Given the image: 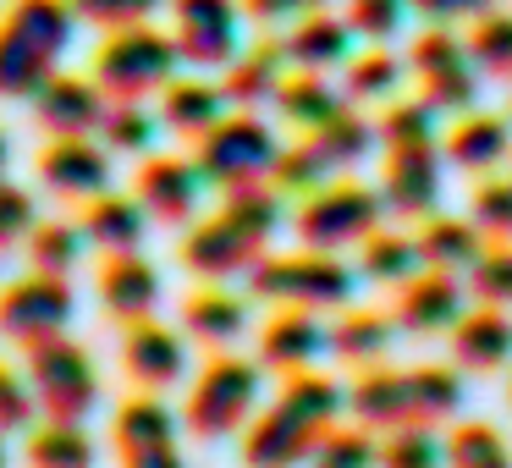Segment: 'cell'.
Returning a JSON list of instances; mask_svg holds the SVG:
<instances>
[{
	"label": "cell",
	"instance_id": "7",
	"mask_svg": "<svg viewBox=\"0 0 512 468\" xmlns=\"http://www.w3.org/2000/svg\"><path fill=\"white\" fill-rule=\"evenodd\" d=\"M259 408V364L248 358H210L188 391V430L199 441H226V435L248 430Z\"/></svg>",
	"mask_w": 512,
	"mask_h": 468
},
{
	"label": "cell",
	"instance_id": "2",
	"mask_svg": "<svg viewBox=\"0 0 512 468\" xmlns=\"http://www.w3.org/2000/svg\"><path fill=\"white\" fill-rule=\"evenodd\" d=\"M83 17L72 0H17L0 23V94L6 100H34L61 72Z\"/></svg>",
	"mask_w": 512,
	"mask_h": 468
},
{
	"label": "cell",
	"instance_id": "42",
	"mask_svg": "<svg viewBox=\"0 0 512 468\" xmlns=\"http://www.w3.org/2000/svg\"><path fill=\"white\" fill-rule=\"evenodd\" d=\"M100 138L111 149H122V155H144L155 144V116L144 111V100H111V111L100 122Z\"/></svg>",
	"mask_w": 512,
	"mask_h": 468
},
{
	"label": "cell",
	"instance_id": "51",
	"mask_svg": "<svg viewBox=\"0 0 512 468\" xmlns=\"http://www.w3.org/2000/svg\"><path fill=\"white\" fill-rule=\"evenodd\" d=\"M408 17V0H347V23H353L358 39H391Z\"/></svg>",
	"mask_w": 512,
	"mask_h": 468
},
{
	"label": "cell",
	"instance_id": "53",
	"mask_svg": "<svg viewBox=\"0 0 512 468\" xmlns=\"http://www.w3.org/2000/svg\"><path fill=\"white\" fill-rule=\"evenodd\" d=\"M39 226L34 215V199H28V188H17V182L0 177V254L17 243H28V232Z\"/></svg>",
	"mask_w": 512,
	"mask_h": 468
},
{
	"label": "cell",
	"instance_id": "58",
	"mask_svg": "<svg viewBox=\"0 0 512 468\" xmlns=\"http://www.w3.org/2000/svg\"><path fill=\"white\" fill-rule=\"evenodd\" d=\"M0 463H6V446H0Z\"/></svg>",
	"mask_w": 512,
	"mask_h": 468
},
{
	"label": "cell",
	"instance_id": "13",
	"mask_svg": "<svg viewBox=\"0 0 512 468\" xmlns=\"http://www.w3.org/2000/svg\"><path fill=\"white\" fill-rule=\"evenodd\" d=\"M259 254H265V243H259L254 232H243L226 210L210 215V221H199L188 237H182V265H188L193 276H204V281L248 276Z\"/></svg>",
	"mask_w": 512,
	"mask_h": 468
},
{
	"label": "cell",
	"instance_id": "41",
	"mask_svg": "<svg viewBox=\"0 0 512 468\" xmlns=\"http://www.w3.org/2000/svg\"><path fill=\"white\" fill-rule=\"evenodd\" d=\"M331 160H325V149L314 144V138H303V144L281 149L276 155V171H270V182H276L281 193H314L325 177H331Z\"/></svg>",
	"mask_w": 512,
	"mask_h": 468
},
{
	"label": "cell",
	"instance_id": "31",
	"mask_svg": "<svg viewBox=\"0 0 512 468\" xmlns=\"http://www.w3.org/2000/svg\"><path fill=\"white\" fill-rule=\"evenodd\" d=\"M391 331H397V325L380 309H347L342 320L331 325V353L342 358V364H375V358H386Z\"/></svg>",
	"mask_w": 512,
	"mask_h": 468
},
{
	"label": "cell",
	"instance_id": "46",
	"mask_svg": "<svg viewBox=\"0 0 512 468\" xmlns=\"http://www.w3.org/2000/svg\"><path fill=\"white\" fill-rule=\"evenodd\" d=\"M468 287H474L479 303H501V309H512V248L507 243L485 248V254L468 265Z\"/></svg>",
	"mask_w": 512,
	"mask_h": 468
},
{
	"label": "cell",
	"instance_id": "23",
	"mask_svg": "<svg viewBox=\"0 0 512 468\" xmlns=\"http://www.w3.org/2000/svg\"><path fill=\"white\" fill-rule=\"evenodd\" d=\"M149 221H155V215L144 210L138 193L105 188L100 199H89V210H83V237H89L94 248H105V254H127V248H144Z\"/></svg>",
	"mask_w": 512,
	"mask_h": 468
},
{
	"label": "cell",
	"instance_id": "10",
	"mask_svg": "<svg viewBox=\"0 0 512 468\" xmlns=\"http://www.w3.org/2000/svg\"><path fill=\"white\" fill-rule=\"evenodd\" d=\"M171 39L188 67L226 72L243 50V0H171Z\"/></svg>",
	"mask_w": 512,
	"mask_h": 468
},
{
	"label": "cell",
	"instance_id": "21",
	"mask_svg": "<svg viewBox=\"0 0 512 468\" xmlns=\"http://www.w3.org/2000/svg\"><path fill=\"white\" fill-rule=\"evenodd\" d=\"M446 160L457 171H474V177H490L501 160L512 155V122L496 111H463V122L446 133Z\"/></svg>",
	"mask_w": 512,
	"mask_h": 468
},
{
	"label": "cell",
	"instance_id": "18",
	"mask_svg": "<svg viewBox=\"0 0 512 468\" xmlns=\"http://www.w3.org/2000/svg\"><path fill=\"white\" fill-rule=\"evenodd\" d=\"M122 369L138 380L144 391H166L182 380L188 369V347H182L177 331H166L160 320H133L122 342Z\"/></svg>",
	"mask_w": 512,
	"mask_h": 468
},
{
	"label": "cell",
	"instance_id": "56",
	"mask_svg": "<svg viewBox=\"0 0 512 468\" xmlns=\"http://www.w3.org/2000/svg\"><path fill=\"white\" fill-rule=\"evenodd\" d=\"M6 160H12V144H6V133H0V177H6Z\"/></svg>",
	"mask_w": 512,
	"mask_h": 468
},
{
	"label": "cell",
	"instance_id": "43",
	"mask_svg": "<svg viewBox=\"0 0 512 468\" xmlns=\"http://www.w3.org/2000/svg\"><path fill=\"white\" fill-rule=\"evenodd\" d=\"M380 144L402 149V144H435V105L430 100H391L380 116Z\"/></svg>",
	"mask_w": 512,
	"mask_h": 468
},
{
	"label": "cell",
	"instance_id": "20",
	"mask_svg": "<svg viewBox=\"0 0 512 468\" xmlns=\"http://www.w3.org/2000/svg\"><path fill=\"white\" fill-rule=\"evenodd\" d=\"M452 358L463 369H507L512 364V314H501V303H479L474 314L463 309V320L452 325Z\"/></svg>",
	"mask_w": 512,
	"mask_h": 468
},
{
	"label": "cell",
	"instance_id": "59",
	"mask_svg": "<svg viewBox=\"0 0 512 468\" xmlns=\"http://www.w3.org/2000/svg\"><path fill=\"white\" fill-rule=\"evenodd\" d=\"M507 402H512V391H507Z\"/></svg>",
	"mask_w": 512,
	"mask_h": 468
},
{
	"label": "cell",
	"instance_id": "29",
	"mask_svg": "<svg viewBox=\"0 0 512 468\" xmlns=\"http://www.w3.org/2000/svg\"><path fill=\"white\" fill-rule=\"evenodd\" d=\"M276 111L287 116L292 127L314 133V127H325L336 111H347V94H336L331 83H325V72H303V67H298V78H281Z\"/></svg>",
	"mask_w": 512,
	"mask_h": 468
},
{
	"label": "cell",
	"instance_id": "24",
	"mask_svg": "<svg viewBox=\"0 0 512 468\" xmlns=\"http://www.w3.org/2000/svg\"><path fill=\"white\" fill-rule=\"evenodd\" d=\"M281 45H287V61H292V67H303V72L342 67L347 50H353V23L320 6V12H303Z\"/></svg>",
	"mask_w": 512,
	"mask_h": 468
},
{
	"label": "cell",
	"instance_id": "1",
	"mask_svg": "<svg viewBox=\"0 0 512 468\" xmlns=\"http://www.w3.org/2000/svg\"><path fill=\"white\" fill-rule=\"evenodd\" d=\"M342 408H347V391L336 386L331 375H320V369H298V375H287L281 397L270 402L254 424H248L243 463H254V468H287V463L314 457L320 435L342 419Z\"/></svg>",
	"mask_w": 512,
	"mask_h": 468
},
{
	"label": "cell",
	"instance_id": "4",
	"mask_svg": "<svg viewBox=\"0 0 512 468\" xmlns=\"http://www.w3.org/2000/svg\"><path fill=\"white\" fill-rule=\"evenodd\" d=\"M182 67V50L171 34L149 23L133 28H111L105 45L94 50V83H100L111 100H144V94H160Z\"/></svg>",
	"mask_w": 512,
	"mask_h": 468
},
{
	"label": "cell",
	"instance_id": "8",
	"mask_svg": "<svg viewBox=\"0 0 512 468\" xmlns=\"http://www.w3.org/2000/svg\"><path fill=\"white\" fill-rule=\"evenodd\" d=\"M28 380H34V397L50 419L83 424L94 413V402H100L94 358L78 342H67V336H50V342L28 347Z\"/></svg>",
	"mask_w": 512,
	"mask_h": 468
},
{
	"label": "cell",
	"instance_id": "48",
	"mask_svg": "<svg viewBox=\"0 0 512 468\" xmlns=\"http://www.w3.org/2000/svg\"><path fill=\"white\" fill-rule=\"evenodd\" d=\"M468 215L479 221V232L496 237V243H512V182L496 177V182H479L474 188V204Z\"/></svg>",
	"mask_w": 512,
	"mask_h": 468
},
{
	"label": "cell",
	"instance_id": "38",
	"mask_svg": "<svg viewBox=\"0 0 512 468\" xmlns=\"http://www.w3.org/2000/svg\"><path fill=\"white\" fill-rule=\"evenodd\" d=\"M446 463L452 468H507L512 452H507V435L496 424H457L446 435Z\"/></svg>",
	"mask_w": 512,
	"mask_h": 468
},
{
	"label": "cell",
	"instance_id": "33",
	"mask_svg": "<svg viewBox=\"0 0 512 468\" xmlns=\"http://www.w3.org/2000/svg\"><path fill=\"white\" fill-rule=\"evenodd\" d=\"M408 397H413V424H441L463 408V380L446 364H419L408 369Z\"/></svg>",
	"mask_w": 512,
	"mask_h": 468
},
{
	"label": "cell",
	"instance_id": "44",
	"mask_svg": "<svg viewBox=\"0 0 512 468\" xmlns=\"http://www.w3.org/2000/svg\"><path fill=\"white\" fill-rule=\"evenodd\" d=\"M402 83V61L386 56V50H364L358 61H347V100H386V94H397Z\"/></svg>",
	"mask_w": 512,
	"mask_h": 468
},
{
	"label": "cell",
	"instance_id": "57",
	"mask_svg": "<svg viewBox=\"0 0 512 468\" xmlns=\"http://www.w3.org/2000/svg\"><path fill=\"white\" fill-rule=\"evenodd\" d=\"M303 12H320V6H336V0H298Z\"/></svg>",
	"mask_w": 512,
	"mask_h": 468
},
{
	"label": "cell",
	"instance_id": "47",
	"mask_svg": "<svg viewBox=\"0 0 512 468\" xmlns=\"http://www.w3.org/2000/svg\"><path fill=\"white\" fill-rule=\"evenodd\" d=\"M446 457V446L430 441V424H402L391 430V441L380 446V463L386 468H435Z\"/></svg>",
	"mask_w": 512,
	"mask_h": 468
},
{
	"label": "cell",
	"instance_id": "3",
	"mask_svg": "<svg viewBox=\"0 0 512 468\" xmlns=\"http://www.w3.org/2000/svg\"><path fill=\"white\" fill-rule=\"evenodd\" d=\"M248 292L265 303H281V309H347L353 303V270L320 248L259 254L248 270Z\"/></svg>",
	"mask_w": 512,
	"mask_h": 468
},
{
	"label": "cell",
	"instance_id": "28",
	"mask_svg": "<svg viewBox=\"0 0 512 468\" xmlns=\"http://www.w3.org/2000/svg\"><path fill=\"white\" fill-rule=\"evenodd\" d=\"M419 248H424V265H435V270H468L485 254V232H479L474 215L468 221H457V215H424Z\"/></svg>",
	"mask_w": 512,
	"mask_h": 468
},
{
	"label": "cell",
	"instance_id": "30",
	"mask_svg": "<svg viewBox=\"0 0 512 468\" xmlns=\"http://www.w3.org/2000/svg\"><path fill=\"white\" fill-rule=\"evenodd\" d=\"M182 325H188V336H199L204 347H226L248 331V309H243V298L210 287V292H193V298L182 303Z\"/></svg>",
	"mask_w": 512,
	"mask_h": 468
},
{
	"label": "cell",
	"instance_id": "40",
	"mask_svg": "<svg viewBox=\"0 0 512 468\" xmlns=\"http://www.w3.org/2000/svg\"><path fill=\"white\" fill-rule=\"evenodd\" d=\"M463 61H474L468 56V39H457L446 23H430L419 39H413V50H408V67H413V78H435V72H452V67H463Z\"/></svg>",
	"mask_w": 512,
	"mask_h": 468
},
{
	"label": "cell",
	"instance_id": "15",
	"mask_svg": "<svg viewBox=\"0 0 512 468\" xmlns=\"http://www.w3.org/2000/svg\"><path fill=\"white\" fill-rule=\"evenodd\" d=\"M133 193L144 199V210L166 226L193 221L199 210V193H204V171L199 160H177V155H149L133 177Z\"/></svg>",
	"mask_w": 512,
	"mask_h": 468
},
{
	"label": "cell",
	"instance_id": "52",
	"mask_svg": "<svg viewBox=\"0 0 512 468\" xmlns=\"http://www.w3.org/2000/svg\"><path fill=\"white\" fill-rule=\"evenodd\" d=\"M34 408H39L34 380H23L17 369H6V364H0V435L28 430V424H34Z\"/></svg>",
	"mask_w": 512,
	"mask_h": 468
},
{
	"label": "cell",
	"instance_id": "50",
	"mask_svg": "<svg viewBox=\"0 0 512 468\" xmlns=\"http://www.w3.org/2000/svg\"><path fill=\"white\" fill-rule=\"evenodd\" d=\"M166 0H72V12L83 17V23H94V28H133V23H149V17L160 12Z\"/></svg>",
	"mask_w": 512,
	"mask_h": 468
},
{
	"label": "cell",
	"instance_id": "36",
	"mask_svg": "<svg viewBox=\"0 0 512 468\" xmlns=\"http://www.w3.org/2000/svg\"><path fill=\"white\" fill-rule=\"evenodd\" d=\"M226 215H232L243 232H254L259 243H270L281 226V188H265V182H237V188H226Z\"/></svg>",
	"mask_w": 512,
	"mask_h": 468
},
{
	"label": "cell",
	"instance_id": "54",
	"mask_svg": "<svg viewBox=\"0 0 512 468\" xmlns=\"http://www.w3.org/2000/svg\"><path fill=\"white\" fill-rule=\"evenodd\" d=\"M496 0H413V12H424L430 23H446V28H457V23H474V17H485Z\"/></svg>",
	"mask_w": 512,
	"mask_h": 468
},
{
	"label": "cell",
	"instance_id": "16",
	"mask_svg": "<svg viewBox=\"0 0 512 468\" xmlns=\"http://www.w3.org/2000/svg\"><path fill=\"white\" fill-rule=\"evenodd\" d=\"M39 182H45L56 199H100L111 188V155H105L94 138H56V144L39 155Z\"/></svg>",
	"mask_w": 512,
	"mask_h": 468
},
{
	"label": "cell",
	"instance_id": "26",
	"mask_svg": "<svg viewBox=\"0 0 512 468\" xmlns=\"http://www.w3.org/2000/svg\"><path fill=\"white\" fill-rule=\"evenodd\" d=\"M226 89H215V83L204 78H171L166 89H160V122L171 127V133L182 138H204L215 122L226 116Z\"/></svg>",
	"mask_w": 512,
	"mask_h": 468
},
{
	"label": "cell",
	"instance_id": "45",
	"mask_svg": "<svg viewBox=\"0 0 512 468\" xmlns=\"http://www.w3.org/2000/svg\"><path fill=\"white\" fill-rule=\"evenodd\" d=\"M314 463L320 468H369V463H380V446H375V435H369V424H358V430H325L320 435V446H314Z\"/></svg>",
	"mask_w": 512,
	"mask_h": 468
},
{
	"label": "cell",
	"instance_id": "5",
	"mask_svg": "<svg viewBox=\"0 0 512 468\" xmlns=\"http://www.w3.org/2000/svg\"><path fill=\"white\" fill-rule=\"evenodd\" d=\"M380 210H386V193L364 188V182H331V188L303 193L292 232L303 248L342 254V248H364V237L380 232Z\"/></svg>",
	"mask_w": 512,
	"mask_h": 468
},
{
	"label": "cell",
	"instance_id": "25",
	"mask_svg": "<svg viewBox=\"0 0 512 468\" xmlns=\"http://www.w3.org/2000/svg\"><path fill=\"white\" fill-rule=\"evenodd\" d=\"M347 408H353L358 424H369V430H402V424H413V397H408V375L402 369H364L358 375V386L347 391Z\"/></svg>",
	"mask_w": 512,
	"mask_h": 468
},
{
	"label": "cell",
	"instance_id": "14",
	"mask_svg": "<svg viewBox=\"0 0 512 468\" xmlns=\"http://www.w3.org/2000/svg\"><path fill=\"white\" fill-rule=\"evenodd\" d=\"M105 111H111V94L94 78H72V72H56L45 89L34 94V116L50 138H89L100 133Z\"/></svg>",
	"mask_w": 512,
	"mask_h": 468
},
{
	"label": "cell",
	"instance_id": "11",
	"mask_svg": "<svg viewBox=\"0 0 512 468\" xmlns=\"http://www.w3.org/2000/svg\"><path fill=\"white\" fill-rule=\"evenodd\" d=\"M441 166H446V149L441 144H402V149H386V177H380V193L397 215L408 221H424L435 215L441 204Z\"/></svg>",
	"mask_w": 512,
	"mask_h": 468
},
{
	"label": "cell",
	"instance_id": "32",
	"mask_svg": "<svg viewBox=\"0 0 512 468\" xmlns=\"http://www.w3.org/2000/svg\"><path fill=\"white\" fill-rule=\"evenodd\" d=\"M358 270H364L369 281L402 287L408 276L424 270V248H419V237H408V232H369L364 237V265Z\"/></svg>",
	"mask_w": 512,
	"mask_h": 468
},
{
	"label": "cell",
	"instance_id": "35",
	"mask_svg": "<svg viewBox=\"0 0 512 468\" xmlns=\"http://www.w3.org/2000/svg\"><path fill=\"white\" fill-rule=\"evenodd\" d=\"M28 463L34 468H89L94 446H89V435H83V424L50 419L45 430H34V441H28Z\"/></svg>",
	"mask_w": 512,
	"mask_h": 468
},
{
	"label": "cell",
	"instance_id": "9",
	"mask_svg": "<svg viewBox=\"0 0 512 468\" xmlns=\"http://www.w3.org/2000/svg\"><path fill=\"white\" fill-rule=\"evenodd\" d=\"M72 314H78V292L67 287V276H50V270H34L0 292V336L23 353L50 336H67Z\"/></svg>",
	"mask_w": 512,
	"mask_h": 468
},
{
	"label": "cell",
	"instance_id": "27",
	"mask_svg": "<svg viewBox=\"0 0 512 468\" xmlns=\"http://www.w3.org/2000/svg\"><path fill=\"white\" fill-rule=\"evenodd\" d=\"M287 45H276V39H265V45H254V50H237V61L226 67V100L237 105V111H254V105H265V100H276V89H281V78H287Z\"/></svg>",
	"mask_w": 512,
	"mask_h": 468
},
{
	"label": "cell",
	"instance_id": "17",
	"mask_svg": "<svg viewBox=\"0 0 512 468\" xmlns=\"http://www.w3.org/2000/svg\"><path fill=\"white\" fill-rule=\"evenodd\" d=\"M463 320V287H457L452 270H435L424 265L419 276H408L397 287V325L413 336H430V331H452Z\"/></svg>",
	"mask_w": 512,
	"mask_h": 468
},
{
	"label": "cell",
	"instance_id": "19",
	"mask_svg": "<svg viewBox=\"0 0 512 468\" xmlns=\"http://www.w3.org/2000/svg\"><path fill=\"white\" fill-rule=\"evenodd\" d=\"M100 303L122 325L149 320V314H155V303H160V270L149 265L138 248L111 254V259H105V270H100Z\"/></svg>",
	"mask_w": 512,
	"mask_h": 468
},
{
	"label": "cell",
	"instance_id": "37",
	"mask_svg": "<svg viewBox=\"0 0 512 468\" xmlns=\"http://www.w3.org/2000/svg\"><path fill=\"white\" fill-rule=\"evenodd\" d=\"M468 56L485 78H512V12H485L468 28Z\"/></svg>",
	"mask_w": 512,
	"mask_h": 468
},
{
	"label": "cell",
	"instance_id": "34",
	"mask_svg": "<svg viewBox=\"0 0 512 468\" xmlns=\"http://www.w3.org/2000/svg\"><path fill=\"white\" fill-rule=\"evenodd\" d=\"M314 144L325 149V160H331L336 171H347V166H358V160L380 144V127L364 122V116L347 105V111H336L325 127H314Z\"/></svg>",
	"mask_w": 512,
	"mask_h": 468
},
{
	"label": "cell",
	"instance_id": "55",
	"mask_svg": "<svg viewBox=\"0 0 512 468\" xmlns=\"http://www.w3.org/2000/svg\"><path fill=\"white\" fill-rule=\"evenodd\" d=\"M243 12L254 23H287V17H303L298 0H243Z\"/></svg>",
	"mask_w": 512,
	"mask_h": 468
},
{
	"label": "cell",
	"instance_id": "22",
	"mask_svg": "<svg viewBox=\"0 0 512 468\" xmlns=\"http://www.w3.org/2000/svg\"><path fill=\"white\" fill-rule=\"evenodd\" d=\"M320 347H331V331H320L314 309H287L259 331V364L298 375V369H309L320 358Z\"/></svg>",
	"mask_w": 512,
	"mask_h": 468
},
{
	"label": "cell",
	"instance_id": "6",
	"mask_svg": "<svg viewBox=\"0 0 512 468\" xmlns=\"http://www.w3.org/2000/svg\"><path fill=\"white\" fill-rule=\"evenodd\" d=\"M276 133L259 122L254 111H232L210 127L204 138H193V160H199L210 188H237V182H265L276 171Z\"/></svg>",
	"mask_w": 512,
	"mask_h": 468
},
{
	"label": "cell",
	"instance_id": "12",
	"mask_svg": "<svg viewBox=\"0 0 512 468\" xmlns=\"http://www.w3.org/2000/svg\"><path fill=\"white\" fill-rule=\"evenodd\" d=\"M111 435H116V452H122L127 468H177L182 463L177 419H171V408H166V402H155L149 391H144V397H133V402H122Z\"/></svg>",
	"mask_w": 512,
	"mask_h": 468
},
{
	"label": "cell",
	"instance_id": "39",
	"mask_svg": "<svg viewBox=\"0 0 512 468\" xmlns=\"http://www.w3.org/2000/svg\"><path fill=\"white\" fill-rule=\"evenodd\" d=\"M83 226H67V221H39L34 232H28V259H34V270H50V276H67V270H78V254H83Z\"/></svg>",
	"mask_w": 512,
	"mask_h": 468
},
{
	"label": "cell",
	"instance_id": "49",
	"mask_svg": "<svg viewBox=\"0 0 512 468\" xmlns=\"http://www.w3.org/2000/svg\"><path fill=\"white\" fill-rule=\"evenodd\" d=\"M424 100L435 105V111H474V100H479V67L474 61H463V67H452V72H435V78H424Z\"/></svg>",
	"mask_w": 512,
	"mask_h": 468
}]
</instances>
